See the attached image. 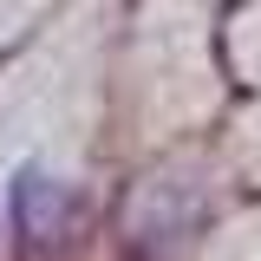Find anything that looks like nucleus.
I'll use <instances>...</instances> for the list:
<instances>
[{"label":"nucleus","instance_id":"obj_1","mask_svg":"<svg viewBox=\"0 0 261 261\" xmlns=\"http://www.w3.org/2000/svg\"><path fill=\"white\" fill-rule=\"evenodd\" d=\"M85 222V202L46 170H20L13 176V248L20 261H65Z\"/></svg>","mask_w":261,"mask_h":261}]
</instances>
